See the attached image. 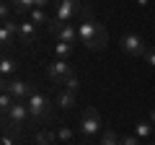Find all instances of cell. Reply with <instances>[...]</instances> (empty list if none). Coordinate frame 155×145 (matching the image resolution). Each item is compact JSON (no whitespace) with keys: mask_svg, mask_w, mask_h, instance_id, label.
<instances>
[{"mask_svg":"<svg viewBox=\"0 0 155 145\" xmlns=\"http://www.w3.org/2000/svg\"><path fill=\"white\" fill-rule=\"evenodd\" d=\"M78 21H80V23H78V36H80V42H83L91 52L104 49L106 42H109V31H106L104 23L96 21L93 13H91L88 8L80 11V18H78Z\"/></svg>","mask_w":155,"mask_h":145,"instance_id":"1","label":"cell"},{"mask_svg":"<svg viewBox=\"0 0 155 145\" xmlns=\"http://www.w3.org/2000/svg\"><path fill=\"white\" fill-rule=\"evenodd\" d=\"M28 106H26V101H16V104L11 106V112L8 114H3V119H5V127L11 130V132H21L23 130V124L28 122Z\"/></svg>","mask_w":155,"mask_h":145,"instance_id":"2","label":"cell"},{"mask_svg":"<svg viewBox=\"0 0 155 145\" xmlns=\"http://www.w3.org/2000/svg\"><path fill=\"white\" fill-rule=\"evenodd\" d=\"M119 47H122V52H124L127 57H145V52H147L145 39L140 36V34H134V31L124 34L122 39H119Z\"/></svg>","mask_w":155,"mask_h":145,"instance_id":"3","label":"cell"},{"mask_svg":"<svg viewBox=\"0 0 155 145\" xmlns=\"http://www.w3.org/2000/svg\"><path fill=\"white\" fill-rule=\"evenodd\" d=\"M98 130H101V114L96 112V109H88V112L83 114V119L78 122V132H80V137L93 140L96 135H98Z\"/></svg>","mask_w":155,"mask_h":145,"instance_id":"4","label":"cell"},{"mask_svg":"<svg viewBox=\"0 0 155 145\" xmlns=\"http://www.w3.org/2000/svg\"><path fill=\"white\" fill-rule=\"evenodd\" d=\"M26 106H28V114H31L34 119H47L49 112H52L49 99H47L44 93H39V91H34V93L26 99Z\"/></svg>","mask_w":155,"mask_h":145,"instance_id":"5","label":"cell"},{"mask_svg":"<svg viewBox=\"0 0 155 145\" xmlns=\"http://www.w3.org/2000/svg\"><path fill=\"white\" fill-rule=\"evenodd\" d=\"M83 11V3L80 0H57V8H54V18L62 23H70L72 18L80 16Z\"/></svg>","mask_w":155,"mask_h":145,"instance_id":"6","label":"cell"},{"mask_svg":"<svg viewBox=\"0 0 155 145\" xmlns=\"http://www.w3.org/2000/svg\"><path fill=\"white\" fill-rule=\"evenodd\" d=\"M3 93H11L16 101H26L28 96L34 93V86L28 80H18V78H11V80H3Z\"/></svg>","mask_w":155,"mask_h":145,"instance_id":"7","label":"cell"},{"mask_svg":"<svg viewBox=\"0 0 155 145\" xmlns=\"http://www.w3.org/2000/svg\"><path fill=\"white\" fill-rule=\"evenodd\" d=\"M70 75H72V70H70V62L67 60H54L47 67V78H49L52 83H65Z\"/></svg>","mask_w":155,"mask_h":145,"instance_id":"8","label":"cell"},{"mask_svg":"<svg viewBox=\"0 0 155 145\" xmlns=\"http://www.w3.org/2000/svg\"><path fill=\"white\" fill-rule=\"evenodd\" d=\"M16 36H18V23H16V21H3V29H0V42L8 47V44L16 42Z\"/></svg>","mask_w":155,"mask_h":145,"instance_id":"9","label":"cell"},{"mask_svg":"<svg viewBox=\"0 0 155 145\" xmlns=\"http://www.w3.org/2000/svg\"><path fill=\"white\" fill-rule=\"evenodd\" d=\"M54 36H57V42H67V44H75V42L80 39V36H78V26H72V23H62Z\"/></svg>","mask_w":155,"mask_h":145,"instance_id":"10","label":"cell"},{"mask_svg":"<svg viewBox=\"0 0 155 145\" xmlns=\"http://www.w3.org/2000/svg\"><path fill=\"white\" fill-rule=\"evenodd\" d=\"M34 34H36V26H34L31 21H21V23H18V39H21L23 44H31Z\"/></svg>","mask_w":155,"mask_h":145,"instance_id":"11","label":"cell"},{"mask_svg":"<svg viewBox=\"0 0 155 145\" xmlns=\"http://www.w3.org/2000/svg\"><path fill=\"white\" fill-rule=\"evenodd\" d=\"M18 70V62L13 60V57H3L0 60V72H3V80H11L13 75H16Z\"/></svg>","mask_w":155,"mask_h":145,"instance_id":"12","label":"cell"},{"mask_svg":"<svg viewBox=\"0 0 155 145\" xmlns=\"http://www.w3.org/2000/svg\"><path fill=\"white\" fill-rule=\"evenodd\" d=\"M75 101H78V93H70V91H60V93H57V106L65 109V112L75 106Z\"/></svg>","mask_w":155,"mask_h":145,"instance_id":"13","label":"cell"},{"mask_svg":"<svg viewBox=\"0 0 155 145\" xmlns=\"http://www.w3.org/2000/svg\"><path fill=\"white\" fill-rule=\"evenodd\" d=\"M28 21H31L34 26H44V23H49L52 18L47 16L44 8H31V13H28Z\"/></svg>","mask_w":155,"mask_h":145,"instance_id":"14","label":"cell"},{"mask_svg":"<svg viewBox=\"0 0 155 145\" xmlns=\"http://www.w3.org/2000/svg\"><path fill=\"white\" fill-rule=\"evenodd\" d=\"M153 130H155L153 122H137L134 124V135H137L140 140H150L153 137Z\"/></svg>","mask_w":155,"mask_h":145,"instance_id":"15","label":"cell"},{"mask_svg":"<svg viewBox=\"0 0 155 145\" xmlns=\"http://www.w3.org/2000/svg\"><path fill=\"white\" fill-rule=\"evenodd\" d=\"M72 47H75V44H67V42H57V44H54V60H70Z\"/></svg>","mask_w":155,"mask_h":145,"instance_id":"16","label":"cell"},{"mask_svg":"<svg viewBox=\"0 0 155 145\" xmlns=\"http://www.w3.org/2000/svg\"><path fill=\"white\" fill-rule=\"evenodd\" d=\"M11 5L16 8V13H31V8L36 5V0H11Z\"/></svg>","mask_w":155,"mask_h":145,"instance_id":"17","label":"cell"},{"mask_svg":"<svg viewBox=\"0 0 155 145\" xmlns=\"http://www.w3.org/2000/svg\"><path fill=\"white\" fill-rule=\"evenodd\" d=\"M54 140H57V132H47L44 130V132L36 135V145H49V143H54Z\"/></svg>","mask_w":155,"mask_h":145,"instance_id":"18","label":"cell"},{"mask_svg":"<svg viewBox=\"0 0 155 145\" xmlns=\"http://www.w3.org/2000/svg\"><path fill=\"white\" fill-rule=\"evenodd\" d=\"M13 104H16V99H13L11 93H3V96H0V112H3V114L11 112V106H13Z\"/></svg>","mask_w":155,"mask_h":145,"instance_id":"19","label":"cell"},{"mask_svg":"<svg viewBox=\"0 0 155 145\" xmlns=\"http://www.w3.org/2000/svg\"><path fill=\"white\" fill-rule=\"evenodd\" d=\"M65 91H70V93H78V91H80V80H78V75H70V78L65 80Z\"/></svg>","mask_w":155,"mask_h":145,"instance_id":"20","label":"cell"},{"mask_svg":"<svg viewBox=\"0 0 155 145\" xmlns=\"http://www.w3.org/2000/svg\"><path fill=\"white\" fill-rule=\"evenodd\" d=\"M98 145H119V137H116V135L109 130V132H104V137H101Z\"/></svg>","mask_w":155,"mask_h":145,"instance_id":"21","label":"cell"},{"mask_svg":"<svg viewBox=\"0 0 155 145\" xmlns=\"http://www.w3.org/2000/svg\"><path fill=\"white\" fill-rule=\"evenodd\" d=\"M57 140L70 143V140H72V130H70V127H60V130H57Z\"/></svg>","mask_w":155,"mask_h":145,"instance_id":"22","label":"cell"},{"mask_svg":"<svg viewBox=\"0 0 155 145\" xmlns=\"http://www.w3.org/2000/svg\"><path fill=\"white\" fill-rule=\"evenodd\" d=\"M142 60L147 62L150 67H155V49H153V47H147V52H145V57H142Z\"/></svg>","mask_w":155,"mask_h":145,"instance_id":"23","label":"cell"},{"mask_svg":"<svg viewBox=\"0 0 155 145\" xmlns=\"http://www.w3.org/2000/svg\"><path fill=\"white\" fill-rule=\"evenodd\" d=\"M119 145H142V143H140L137 135H129V137H122V140H119Z\"/></svg>","mask_w":155,"mask_h":145,"instance_id":"24","label":"cell"},{"mask_svg":"<svg viewBox=\"0 0 155 145\" xmlns=\"http://www.w3.org/2000/svg\"><path fill=\"white\" fill-rule=\"evenodd\" d=\"M0 143H3V145H13V132L8 127H5V132H3V140H0Z\"/></svg>","mask_w":155,"mask_h":145,"instance_id":"25","label":"cell"},{"mask_svg":"<svg viewBox=\"0 0 155 145\" xmlns=\"http://www.w3.org/2000/svg\"><path fill=\"white\" fill-rule=\"evenodd\" d=\"M0 16H3V21H8V18H11V5H8V3H3V5H0Z\"/></svg>","mask_w":155,"mask_h":145,"instance_id":"26","label":"cell"},{"mask_svg":"<svg viewBox=\"0 0 155 145\" xmlns=\"http://www.w3.org/2000/svg\"><path fill=\"white\" fill-rule=\"evenodd\" d=\"M150 122L155 124V106H153V109H150Z\"/></svg>","mask_w":155,"mask_h":145,"instance_id":"27","label":"cell"},{"mask_svg":"<svg viewBox=\"0 0 155 145\" xmlns=\"http://www.w3.org/2000/svg\"><path fill=\"white\" fill-rule=\"evenodd\" d=\"M147 3H150V0H137V5H142V8L147 5Z\"/></svg>","mask_w":155,"mask_h":145,"instance_id":"28","label":"cell"},{"mask_svg":"<svg viewBox=\"0 0 155 145\" xmlns=\"http://www.w3.org/2000/svg\"><path fill=\"white\" fill-rule=\"evenodd\" d=\"M142 145H155V143H142Z\"/></svg>","mask_w":155,"mask_h":145,"instance_id":"29","label":"cell"},{"mask_svg":"<svg viewBox=\"0 0 155 145\" xmlns=\"http://www.w3.org/2000/svg\"><path fill=\"white\" fill-rule=\"evenodd\" d=\"M153 137H155V130H153Z\"/></svg>","mask_w":155,"mask_h":145,"instance_id":"30","label":"cell"}]
</instances>
